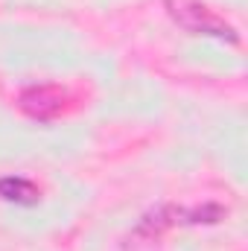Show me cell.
I'll use <instances>...</instances> for the list:
<instances>
[{"label": "cell", "instance_id": "cell-1", "mask_svg": "<svg viewBox=\"0 0 248 251\" xmlns=\"http://www.w3.org/2000/svg\"><path fill=\"white\" fill-rule=\"evenodd\" d=\"M167 9L173 15V21L178 26H184L187 32L196 35H213V38H225V41H237L234 26L219 18L210 6L198 3V0H167Z\"/></svg>", "mask_w": 248, "mask_h": 251}, {"label": "cell", "instance_id": "cell-2", "mask_svg": "<svg viewBox=\"0 0 248 251\" xmlns=\"http://www.w3.org/2000/svg\"><path fill=\"white\" fill-rule=\"evenodd\" d=\"M18 108L32 120L50 123L64 111V91L53 85H32L18 97Z\"/></svg>", "mask_w": 248, "mask_h": 251}, {"label": "cell", "instance_id": "cell-3", "mask_svg": "<svg viewBox=\"0 0 248 251\" xmlns=\"http://www.w3.org/2000/svg\"><path fill=\"white\" fill-rule=\"evenodd\" d=\"M0 199L15 201V204H35L38 201V187L21 176H9L0 178Z\"/></svg>", "mask_w": 248, "mask_h": 251}]
</instances>
